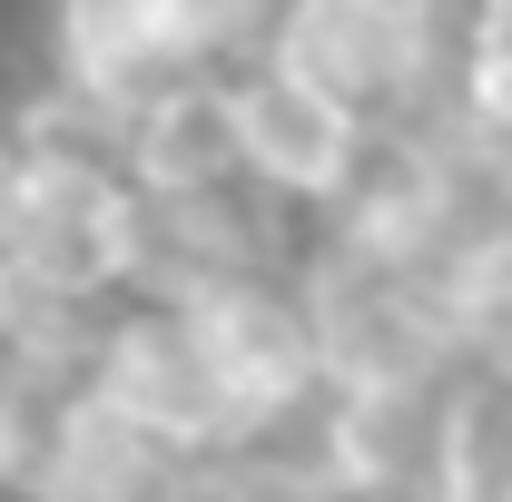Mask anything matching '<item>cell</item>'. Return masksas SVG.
<instances>
[{"instance_id": "obj_1", "label": "cell", "mask_w": 512, "mask_h": 502, "mask_svg": "<svg viewBox=\"0 0 512 502\" xmlns=\"http://www.w3.org/2000/svg\"><path fill=\"white\" fill-rule=\"evenodd\" d=\"M89 375H99L109 404H128L148 434L168 443L178 463L227 453L237 424H247V404H237V384H227V365H217V345L197 335V315L178 306V296H138L128 315H99Z\"/></svg>"}, {"instance_id": "obj_2", "label": "cell", "mask_w": 512, "mask_h": 502, "mask_svg": "<svg viewBox=\"0 0 512 502\" xmlns=\"http://www.w3.org/2000/svg\"><path fill=\"white\" fill-rule=\"evenodd\" d=\"M237 79V128H247V178L276 207H345L365 158H375V128L355 119L335 89H316L306 69H286L276 50L227 69Z\"/></svg>"}, {"instance_id": "obj_3", "label": "cell", "mask_w": 512, "mask_h": 502, "mask_svg": "<svg viewBox=\"0 0 512 502\" xmlns=\"http://www.w3.org/2000/svg\"><path fill=\"white\" fill-rule=\"evenodd\" d=\"M188 315H197V335L217 345V365H227L247 414H286V404H316L325 394V345H316V315H306L296 276L247 266V276L188 296Z\"/></svg>"}, {"instance_id": "obj_4", "label": "cell", "mask_w": 512, "mask_h": 502, "mask_svg": "<svg viewBox=\"0 0 512 502\" xmlns=\"http://www.w3.org/2000/svg\"><path fill=\"white\" fill-rule=\"evenodd\" d=\"M453 384L463 375L335 384V473H345V493H444Z\"/></svg>"}, {"instance_id": "obj_5", "label": "cell", "mask_w": 512, "mask_h": 502, "mask_svg": "<svg viewBox=\"0 0 512 502\" xmlns=\"http://www.w3.org/2000/svg\"><path fill=\"white\" fill-rule=\"evenodd\" d=\"M50 50H60L69 79L119 99L128 119L207 69L178 30V0H50Z\"/></svg>"}, {"instance_id": "obj_6", "label": "cell", "mask_w": 512, "mask_h": 502, "mask_svg": "<svg viewBox=\"0 0 512 502\" xmlns=\"http://www.w3.org/2000/svg\"><path fill=\"white\" fill-rule=\"evenodd\" d=\"M128 178L148 197H197V188H237L247 178V128H237V79L197 69L168 99H148L128 119Z\"/></svg>"}, {"instance_id": "obj_7", "label": "cell", "mask_w": 512, "mask_h": 502, "mask_svg": "<svg viewBox=\"0 0 512 502\" xmlns=\"http://www.w3.org/2000/svg\"><path fill=\"white\" fill-rule=\"evenodd\" d=\"M178 483H188V463L148 434L128 404H109L99 384L69 404V424L50 434V453H40V493H99V502H119V493H178Z\"/></svg>"}, {"instance_id": "obj_8", "label": "cell", "mask_w": 512, "mask_h": 502, "mask_svg": "<svg viewBox=\"0 0 512 502\" xmlns=\"http://www.w3.org/2000/svg\"><path fill=\"white\" fill-rule=\"evenodd\" d=\"M20 158L30 168H109V178H128V109L119 99H99L89 79H50L30 109H20Z\"/></svg>"}, {"instance_id": "obj_9", "label": "cell", "mask_w": 512, "mask_h": 502, "mask_svg": "<svg viewBox=\"0 0 512 502\" xmlns=\"http://www.w3.org/2000/svg\"><path fill=\"white\" fill-rule=\"evenodd\" d=\"M453 502H512V365L473 355L453 384V463H444Z\"/></svg>"}, {"instance_id": "obj_10", "label": "cell", "mask_w": 512, "mask_h": 502, "mask_svg": "<svg viewBox=\"0 0 512 502\" xmlns=\"http://www.w3.org/2000/svg\"><path fill=\"white\" fill-rule=\"evenodd\" d=\"M463 119L512 138V40H473L463 50Z\"/></svg>"}, {"instance_id": "obj_11", "label": "cell", "mask_w": 512, "mask_h": 502, "mask_svg": "<svg viewBox=\"0 0 512 502\" xmlns=\"http://www.w3.org/2000/svg\"><path fill=\"white\" fill-rule=\"evenodd\" d=\"M10 178H20V138L0 128V188H10Z\"/></svg>"}]
</instances>
